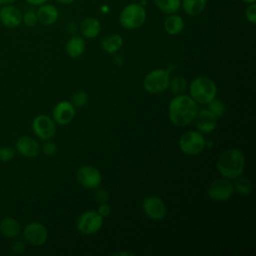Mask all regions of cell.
I'll return each mask as SVG.
<instances>
[{"instance_id": "cell-1", "label": "cell", "mask_w": 256, "mask_h": 256, "mask_svg": "<svg viewBox=\"0 0 256 256\" xmlns=\"http://www.w3.org/2000/svg\"><path fill=\"white\" fill-rule=\"evenodd\" d=\"M198 111V104L191 96L179 94L170 101L168 115L174 125L186 126L195 119Z\"/></svg>"}, {"instance_id": "cell-2", "label": "cell", "mask_w": 256, "mask_h": 256, "mask_svg": "<svg viewBox=\"0 0 256 256\" xmlns=\"http://www.w3.org/2000/svg\"><path fill=\"white\" fill-rule=\"evenodd\" d=\"M245 166V157L239 149H228L218 158L217 169L219 173L227 179H236L239 177Z\"/></svg>"}, {"instance_id": "cell-3", "label": "cell", "mask_w": 256, "mask_h": 256, "mask_svg": "<svg viewBox=\"0 0 256 256\" xmlns=\"http://www.w3.org/2000/svg\"><path fill=\"white\" fill-rule=\"evenodd\" d=\"M189 92L194 101L200 104H207L215 98L217 94V87L214 81L210 78L200 76L191 82Z\"/></svg>"}, {"instance_id": "cell-4", "label": "cell", "mask_w": 256, "mask_h": 256, "mask_svg": "<svg viewBox=\"0 0 256 256\" xmlns=\"http://www.w3.org/2000/svg\"><path fill=\"white\" fill-rule=\"evenodd\" d=\"M146 10L140 3L126 5L119 15V22L125 29L133 30L140 28L146 21Z\"/></svg>"}, {"instance_id": "cell-5", "label": "cell", "mask_w": 256, "mask_h": 256, "mask_svg": "<svg viewBox=\"0 0 256 256\" xmlns=\"http://www.w3.org/2000/svg\"><path fill=\"white\" fill-rule=\"evenodd\" d=\"M170 82V71L167 69H155L149 72L143 81L145 90L151 94L165 91Z\"/></svg>"}, {"instance_id": "cell-6", "label": "cell", "mask_w": 256, "mask_h": 256, "mask_svg": "<svg viewBox=\"0 0 256 256\" xmlns=\"http://www.w3.org/2000/svg\"><path fill=\"white\" fill-rule=\"evenodd\" d=\"M179 146L184 154L192 156L197 155L204 150L206 141L200 132L187 131L181 136Z\"/></svg>"}, {"instance_id": "cell-7", "label": "cell", "mask_w": 256, "mask_h": 256, "mask_svg": "<svg viewBox=\"0 0 256 256\" xmlns=\"http://www.w3.org/2000/svg\"><path fill=\"white\" fill-rule=\"evenodd\" d=\"M103 225V217L97 211L89 210L82 213L76 222L77 230L85 235H92L98 232Z\"/></svg>"}, {"instance_id": "cell-8", "label": "cell", "mask_w": 256, "mask_h": 256, "mask_svg": "<svg viewBox=\"0 0 256 256\" xmlns=\"http://www.w3.org/2000/svg\"><path fill=\"white\" fill-rule=\"evenodd\" d=\"M207 193L210 199L216 202H224L232 197L234 186L227 178H218L210 183Z\"/></svg>"}, {"instance_id": "cell-9", "label": "cell", "mask_w": 256, "mask_h": 256, "mask_svg": "<svg viewBox=\"0 0 256 256\" xmlns=\"http://www.w3.org/2000/svg\"><path fill=\"white\" fill-rule=\"evenodd\" d=\"M34 134L42 140L51 139L56 133V126L53 119L47 115L36 116L31 124Z\"/></svg>"}, {"instance_id": "cell-10", "label": "cell", "mask_w": 256, "mask_h": 256, "mask_svg": "<svg viewBox=\"0 0 256 256\" xmlns=\"http://www.w3.org/2000/svg\"><path fill=\"white\" fill-rule=\"evenodd\" d=\"M24 239L33 246H41L48 239L46 227L39 222H30L23 229Z\"/></svg>"}, {"instance_id": "cell-11", "label": "cell", "mask_w": 256, "mask_h": 256, "mask_svg": "<svg viewBox=\"0 0 256 256\" xmlns=\"http://www.w3.org/2000/svg\"><path fill=\"white\" fill-rule=\"evenodd\" d=\"M76 178L83 187L88 189H94L98 187L102 181V176L99 170L90 165L80 167L77 171Z\"/></svg>"}, {"instance_id": "cell-12", "label": "cell", "mask_w": 256, "mask_h": 256, "mask_svg": "<svg viewBox=\"0 0 256 256\" xmlns=\"http://www.w3.org/2000/svg\"><path fill=\"white\" fill-rule=\"evenodd\" d=\"M145 214L153 220H161L166 215V206L158 196H148L142 204Z\"/></svg>"}, {"instance_id": "cell-13", "label": "cell", "mask_w": 256, "mask_h": 256, "mask_svg": "<svg viewBox=\"0 0 256 256\" xmlns=\"http://www.w3.org/2000/svg\"><path fill=\"white\" fill-rule=\"evenodd\" d=\"M22 12L13 4H3L0 8V22L7 28H16L22 23Z\"/></svg>"}, {"instance_id": "cell-14", "label": "cell", "mask_w": 256, "mask_h": 256, "mask_svg": "<svg viewBox=\"0 0 256 256\" xmlns=\"http://www.w3.org/2000/svg\"><path fill=\"white\" fill-rule=\"evenodd\" d=\"M53 121L59 125L69 124L75 116V107L69 101L58 102L52 111Z\"/></svg>"}, {"instance_id": "cell-15", "label": "cell", "mask_w": 256, "mask_h": 256, "mask_svg": "<svg viewBox=\"0 0 256 256\" xmlns=\"http://www.w3.org/2000/svg\"><path fill=\"white\" fill-rule=\"evenodd\" d=\"M15 150L26 158H33L39 154L40 145L30 136H21L15 143Z\"/></svg>"}, {"instance_id": "cell-16", "label": "cell", "mask_w": 256, "mask_h": 256, "mask_svg": "<svg viewBox=\"0 0 256 256\" xmlns=\"http://www.w3.org/2000/svg\"><path fill=\"white\" fill-rule=\"evenodd\" d=\"M194 120L197 129L202 133H210L217 126V117L209 110L198 111Z\"/></svg>"}, {"instance_id": "cell-17", "label": "cell", "mask_w": 256, "mask_h": 256, "mask_svg": "<svg viewBox=\"0 0 256 256\" xmlns=\"http://www.w3.org/2000/svg\"><path fill=\"white\" fill-rule=\"evenodd\" d=\"M38 22H40L42 25L49 26L54 24L59 17V12L56 6L48 3H44L40 6H38V9L36 11Z\"/></svg>"}, {"instance_id": "cell-18", "label": "cell", "mask_w": 256, "mask_h": 256, "mask_svg": "<svg viewBox=\"0 0 256 256\" xmlns=\"http://www.w3.org/2000/svg\"><path fill=\"white\" fill-rule=\"evenodd\" d=\"M80 32L85 38H95L101 31V24L98 19L94 17H87L80 23Z\"/></svg>"}, {"instance_id": "cell-19", "label": "cell", "mask_w": 256, "mask_h": 256, "mask_svg": "<svg viewBox=\"0 0 256 256\" xmlns=\"http://www.w3.org/2000/svg\"><path fill=\"white\" fill-rule=\"evenodd\" d=\"M0 232L6 238H15L20 234L21 227L16 219L6 217L0 221Z\"/></svg>"}, {"instance_id": "cell-20", "label": "cell", "mask_w": 256, "mask_h": 256, "mask_svg": "<svg viewBox=\"0 0 256 256\" xmlns=\"http://www.w3.org/2000/svg\"><path fill=\"white\" fill-rule=\"evenodd\" d=\"M184 28L183 18L176 14H169L164 21V29L169 35H178L182 32Z\"/></svg>"}, {"instance_id": "cell-21", "label": "cell", "mask_w": 256, "mask_h": 256, "mask_svg": "<svg viewBox=\"0 0 256 256\" xmlns=\"http://www.w3.org/2000/svg\"><path fill=\"white\" fill-rule=\"evenodd\" d=\"M85 41L80 36L71 37L66 43V52L71 58L80 57L85 51Z\"/></svg>"}, {"instance_id": "cell-22", "label": "cell", "mask_w": 256, "mask_h": 256, "mask_svg": "<svg viewBox=\"0 0 256 256\" xmlns=\"http://www.w3.org/2000/svg\"><path fill=\"white\" fill-rule=\"evenodd\" d=\"M123 46V38L119 34H110L104 37L101 41L102 49L109 53H116Z\"/></svg>"}, {"instance_id": "cell-23", "label": "cell", "mask_w": 256, "mask_h": 256, "mask_svg": "<svg viewBox=\"0 0 256 256\" xmlns=\"http://www.w3.org/2000/svg\"><path fill=\"white\" fill-rule=\"evenodd\" d=\"M207 0H181V7L189 16H197L206 8Z\"/></svg>"}, {"instance_id": "cell-24", "label": "cell", "mask_w": 256, "mask_h": 256, "mask_svg": "<svg viewBox=\"0 0 256 256\" xmlns=\"http://www.w3.org/2000/svg\"><path fill=\"white\" fill-rule=\"evenodd\" d=\"M154 3L161 12L167 15L176 13L181 8V0H154Z\"/></svg>"}, {"instance_id": "cell-25", "label": "cell", "mask_w": 256, "mask_h": 256, "mask_svg": "<svg viewBox=\"0 0 256 256\" xmlns=\"http://www.w3.org/2000/svg\"><path fill=\"white\" fill-rule=\"evenodd\" d=\"M169 86L171 89V92L174 95H179L181 94L187 87V82L186 79L182 76H175L172 79H170Z\"/></svg>"}, {"instance_id": "cell-26", "label": "cell", "mask_w": 256, "mask_h": 256, "mask_svg": "<svg viewBox=\"0 0 256 256\" xmlns=\"http://www.w3.org/2000/svg\"><path fill=\"white\" fill-rule=\"evenodd\" d=\"M234 190H236L241 195H248L252 190V183L247 178H239L234 183Z\"/></svg>"}, {"instance_id": "cell-27", "label": "cell", "mask_w": 256, "mask_h": 256, "mask_svg": "<svg viewBox=\"0 0 256 256\" xmlns=\"http://www.w3.org/2000/svg\"><path fill=\"white\" fill-rule=\"evenodd\" d=\"M208 104V110L211 111L216 117H220L225 113V105L224 103L219 99H212Z\"/></svg>"}, {"instance_id": "cell-28", "label": "cell", "mask_w": 256, "mask_h": 256, "mask_svg": "<svg viewBox=\"0 0 256 256\" xmlns=\"http://www.w3.org/2000/svg\"><path fill=\"white\" fill-rule=\"evenodd\" d=\"M15 157V150L10 146L0 147V161L10 162Z\"/></svg>"}, {"instance_id": "cell-29", "label": "cell", "mask_w": 256, "mask_h": 256, "mask_svg": "<svg viewBox=\"0 0 256 256\" xmlns=\"http://www.w3.org/2000/svg\"><path fill=\"white\" fill-rule=\"evenodd\" d=\"M88 101V95L84 91H77L72 96V104L76 107H82L84 106Z\"/></svg>"}, {"instance_id": "cell-30", "label": "cell", "mask_w": 256, "mask_h": 256, "mask_svg": "<svg viewBox=\"0 0 256 256\" xmlns=\"http://www.w3.org/2000/svg\"><path fill=\"white\" fill-rule=\"evenodd\" d=\"M37 22V15L34 11H27L22 15V23H24V25L27 27H34Z\"/></svg>"}, {"instance_id": "cell-31", "label": "cell", "mask_w": 256, "mask_h": 256, "mask_svg": "<svg viewBox=\"0 0 256 256\" xmlns=\"http://www.w3.org/2000/svg\"><path fill=\"white\" fill-rule=\"evenodd\" d=\"M245 18L248 22L255 24L256 23V4L250 3L245 9Z\"/></svg>"}, {"instance_id": "cell-32", "label": "cell", "mask_w": 256, "mask_h": 256, "mask_svg": "<svg viewBox=\"0 0 256 256\" xmlns=\"http://www.w3.org/2000/svg\"><path fill=\"white\" fill-rule=\"evenodd\" d=\"M57 151V146L53 141L47 140L42 146V152L46 156H53Z\"/></svg>"}, {"instance_id": "cell-33", "label": "cell", "mask_w": 256, "mask_h": 256, "mask_svg": "<svg viewBox=\"0 0 256 256\" xmlns=\"http://www.w3.org/2000/svg\"><path fill=\"white\" fill-rule=\"evenodd\" d=\"M94 197H95V200L99 203H106L108 201V198H109V194L107 192V190L105 189H99L95 192L94 194Z\"/></svg>"}, {"instance_id": "cell-34", "label": "cell", "mask_w": 256, "mask_h": 256, "mask_svg": "<svg viewBox=\"0 0 256 256\" xmlns=\"http://www.w3.org/2000/svg\"><path fill=\"white\" fill-rule=\"evenodd\" d=\"M25 250V244L22 241H15L12 244L11 251L15 254H22Z\"/></svg>"}, {"instance_id": "cell-35", "label": "cell", "mask_w": 256, "mask_h": 256, "mask_svg": "<svg viewBox=\"0 0 256 256\" xmlns=\"http://www.w3.org/2000/svg\"><path fill=\"white\" fill-rule=\"evenodd\" d=\"M97 212L99 213V215H100V216H102V217L104 218V217H107V216L110 214V212H111V208H110V206H109L108 204H106V203H102V204L99 206V208H98Z\"/></svg>"}, {"instance_id": "cell-36", "label": "cell", "mask_w": 256, "mask_h": 256, "mask_svg": "<svg viewBox=\"0 0 256 256\" xmlns=\"http://www.w3.org/2000/svg\"><path fill=\"white\" fill-rule=\"evenodd\" d=\"M28 4H31L33 6H40L44 3H47L49 0H25Z\"/></svg>"}, {"instance_id": "cell-37", "label": "cell", "mask_w": 256, "mask_h": 256, "mask_svg": "<svg viewBox=\"0 0 256 256\" xmlns=\"http://www.w3.org/2000/svg\"><path fill=\"white\" fill-rule=\"evenodd\" d=\"M114 255H120V256H122V255H126V256L130 255V256H133V253H131L129 251H119V252H116Z\"/></svg>"}, {"instance_id": "cell-38", "label": "cell", "mask_w": 256, "mask_h": 256, "mask_svg": "<svg viewBox=\"0 0 256 256\" xmlns=\"http://www.w3.org/2000/svg\"><path fill=\"white\" fill-rule=\"evenodd\" d=\"M58 3L60 4H65V5H68V4H71L73 3L75 0H56Z\"/></svg>"}, {"instance_id": "cell-39", "label": "cell", "mask_w": 256, "mask_h": 256, "mask_svg": "<svg viewBox=\"0 0 256 256\" xmlns=\"http://www.w3.org/2000/svg\"><path fill=\"white\" fill-rule=\"evenodd\" d=\"M114 62H115L117 65H121L123 61H122L121 57H119V56L117 55V56H115V57H114Z\"/></svg>"}, {"instance_id": "cell-40", "label": "cell", "mask_w": 256, "mask_h": 256, "mask_svg": "<svg viewBox=\"0 0 256 256\" xmlns=\"http://www.w3.org/2000/svg\"><path fill=\"white\" fill-rule=\"evenodd\" d=\"M17 0H0V3L3 4H13L14 2H16Z\"/></svg>"}, {"instance_id": "cell-41", "label": "cell", "mask_w": 256, "mask_h": 256, "mask_svg": "<svg viewBox=\"0 0 256 256\" xmlns=\"http://www.w3.org/2000/svg\"><path fill=\"white\" fill-rule=\"evenodd\" d=\"M241 1H243V2H245L247 4H250V3H254L256 0H241Z\"/></svg>"}, {"instance_id": "cell-42", "label": "cell", "mask_w": 256, "mask_h": 256, "mask_svg": "<svg viewBox=\"0 0 256 256\" xmlns=\"http://www.w3.org/2000/svg\"><path fill=\"white\" fill-rule=\"evenodd\" d=\"M1 6H2V4H1V3H0V8H1Z\"/></svg>"}]
</instances>
